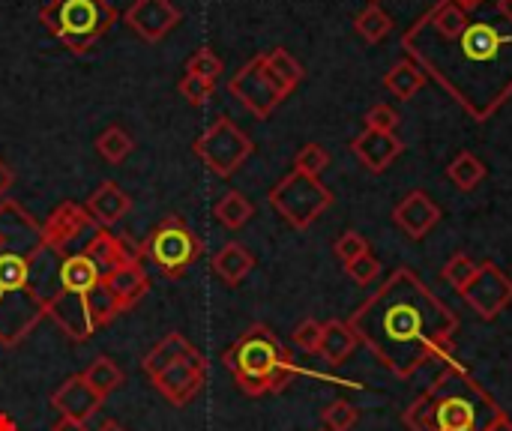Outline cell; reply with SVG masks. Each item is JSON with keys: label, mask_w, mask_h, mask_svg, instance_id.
<instances>
[{"label": "cell", "mask_w": 512, "mask_h": 431, "mask_svg": "<svg viewBox=\"0 0 512 431\" xmlns=\"http://www.w3.org/2000/svg\"><path fill=\"white\" fill-rule=\"evenodd\" d=\"M60 255L42 237V222H36L18 201H0V348H15L30 336L42 318H48V303L63 291Z\"/></svg>", "instance_id": "cell-3"}, {"label": "cell", "mask_w": 512, "mask_h": 431, "mask_svg": "<svg viewBox=\"0 0 512 431\" xmlns=\"http://www.w3.org/2000/svg\"><path fill=\"white\" fill-rule=\"evenodd\" d=\"M363 255H369V240L360 234V231H345L339 240H336V258L348 267V264H354L357 258H363Z\"/></svg>", "instance_id": "cell-37"}, {"label": "cell", "mask_w": 512, "mask_h": 431, "mask_svg": "<svg viewBox=\"0 0 512 431\" xmlns=\"http://www.w3.org/2000/svg\"><path fill=\"white\" fill-rule=\"evenodd\" d=\"M84 210L93 216V222H96L99 228H111V225H117V222L132 210V198H129V192H123L114 180H102V183L90 192V198L84 201Z\"/></svg>", "instance_id": "cell-20"}, {"label": "cell", "mask_w": 512, "mask_h": 431, "mask_svg": "<svg viewBox=\"0 0 512 431\" xmlns=\"http://www.w3.org/2000/svg\"><path fill=\"white\" fill-rule=\"evenodd\" d=\"M447 174H450V180L462 189V192H471V189H477L480 183H483V177H486V165L474 156V153H459L453 162H450V168H447Z\"/></svg>", "instance_id": "cell-30"}, {"label": "cell", "mask_w": 512, "mask_h": 431, "mask_svg": "<svg viewBox=\"0 0 512 431\" xmlns=\"http://www.w3.org/2000/svg\"><path fill=\"white\" fill-rule=\"evenodd\" d=\"M402 48L477 123L512 96V21H471L453 0H438L414 21Z\"/></svg>", "instance_id": "cell-1"}, {"label": "cell", "mask_w": 512, "mask_h": 431, "mask_svg": "<svg viewBox=\"0 0 512 431\" xmlns=\"http://www.w3.org/2000/svg\"><path fill=\"white\" fill-rule=\"evenodd\" d=\"M225 369L231 372L234 384L246 396H267V393H282L291 387L297 378V363L294 354L279 342V336L264 327L252 324L225 354H222Z\"/></svg>", "instance_id": "cell-5"}, {"label": "cell", "mask_w": 512, "mask_h": 431, "mask_svg": "<svg viewBox=\"0 0 512 431\" xmlns=\"http://www.w3.org/2000/svg\"><path fill=\"white\" fill-rule=\"evenodd\" d=\"M186 72L189 75H198V78H204L207 84H213L216 87V81H219V75L225 72V63H222V57L213 51V48H198L189 60H186Z\"/></svg>", "instance_id": "cell-33"}, {"label": "cell", "mask_w": 512, "mask_h": 431, "mask_svg": "<svg viewBox=\"0 0 512 431\" xmlns=\"http://www.w3.org/2000/svg\"><path fill=\"white\" fill-rule=\"evenodd\" d=\"M357 159L372 171V174H381L387 171L396 156L402 153V141L396 138V132H375V129H366L360 132L354 141H351Z\"/></svg>", "instance_id": "cell-19"}, {"label": "cell", "mask_w": 512, "mask_h": 431, "mask_svg": "<svg viewBox=\"0 0 512 431\" xmlns=\"http://www.w3.org/2000/svg\"><path fill=\"white\" fill-rule=\"evenodd\" d=\"M102 285L111 291V297L120 303V309H123V312L135 309V306L144 300V294L150 291V279H147V273H144V267H141V264H123V267H114L111 273H105V276H102Z\"/></svg>", "instance_id": "cell-21"}, {"label": "cell", "mask_w": 512, "mask_h": 431, "mask_svg": "<svg viewBox=\"0 0 512 431\" xmlns=\"http://www.w3.org/2000/svg\"><path fill=\"white\" fill-rule=\"evenodd\" d=\"M153 387L159 390L162 399H168L174 408H186L195 402V396L204 390L207 381V360L201 351H189L186 357H180L177 363H171L165 372H159L156 378H150Z\"/></svg>", "instance_id": "cell-12"}, {"label": "cell", "mask_w": 512, "mask_h": 431, "mask_svg": "<svg viewBox=\"0 0 512 431\" xmlns=\"http://www.w3.org/2000/svg\"><path fill=\"white\" fill-rule=\"evenodd\" d=\"M213 216H216L219 225H225L228 231H240V228L255 216V204H252L243 192L231 189V192H225V195L216 201Z\"/></svg>", "instance_id": "cell-26"}, {"label": "cell", "mask_w": 512, "mask_h": 431, "mask_svg": "<svg viewBox=\"0 0 512 431\" xmlns=\"http://www.w3.org/2000/svg\"><path fill=\"white\" fill-rule=\"evenodd\" d=\"M453 3H456L459 9H465V12H477L486 0H453Z\"/></svg>", "instance_id": "cell-45"}, {"label": "cell", "mask_w": 512, "mask_h": 431, "mask_svg": "<svg viewBox=\"0 0 512 431\" xmlns=\"http://www.w3.org/2000/svg\"><path fill=\"white\" fill-rule=\"evenodd\" d=\"M501 408L456 363L444 360L429 390L405 411L408 431H483Z\"/></svg>", "instance_id": "cell-4"}, {"label": "cell", "mask_w": 512, "mask_h": 431, "mask_svg": "<svg viewBox=\"0 0 512 431\" xmlns=\"http://www.w3.org/2000/svg\"><path fill=\"white\" fill-rule=\"evenodd\" d=\"M354 27H357V33L366 39V42H381L387 33H390V27H393V18L378 6V3H369L360 15H357V21H354Z\"/></svg>", "instance_id": "cell-31"}, {"label": "cell", "mask_w": 512, "mask_h": 431, "mask_svg": "<svg viewBox=\"0 0 512 431\" xmlns=\"http://www.w3.org/2000/svg\"><path fill=\"white\" fill-rule=\"evenodd\" d=\"M357 345H360V342H357L354 330H351L345 321H327V324H324V333H321V348H318V354H321L330 366H342V363L354 354Z\"/></svg>", "instance_id": "cell-23"}, {"label": "cell", "mask_w": 512, "mask_h": 431, "mask_svg": "<svg viewBox=\"0 0 512 431\" xmlns=\"http://www.w3.org/2000/svg\"><path fill=\"white\" fill-rule=\"evenodd\" d=\"M12 186H15V171L0 159V201L9 195V189H12Z\"/></svg>", "instance_id": "cell-42"}, {"label": "cell", "mask_w": 512, "mask_h": 431, "mask_svg": "<svg viewBox=\"0 0 512 431\" xmlns=\"http://www.w3.org/2000/svg\"><path fill=\"white\" fill-rule=\"evenodd\" d=\"M321 333H324V324H318V321L306 318L303 324H297V330L291 333V339H294V345H297L300 351H306V354H318V348H321Z\"/></svg>", "instance_id": "cell-39"}, {"label": "cell", "mask_w": 512, "mask_h": 431, "mask_svg": "<svg viewBox=\"0 0 512 431\" xmlns=\"http://www.w3.org/2000/svg\"><path fill=\"white\" fill-rule=\"evenodd\" d=\"M192 351V345H189V339L183 336V333H168L165 339H159L150 351H147V357L141 360V369L147 372V378H156L159 372H165L171 363H177L180 357H186Z\"/></svg>", "instance_id": "cell-24"}, {"label": "cell", "mask_w": 512, "mask_h": 431, "mask_svg": "<svg viewBox=\"0 0 512 431\" xmlns=\"http://www.w3.org/2000/svg\"><path fill=\"white\" fill-rule=\"evenodd\" d=\"M393 219H396V225H399L408 237L423 240V237L441 222V210H438V204H435L426 192L414 189V192H408V195L396 204Z\"/></svg>", "instance_id": "cell-18"}, {"label": "cell", "mask_w": 512, "mask_h": 431, "mask_svg": "<svg viewBox=\"0 0 512 431\" xmlns=\"http://www.w3.org/2000/svg\"><path fill=\"white\" fill-rule=\"evenodd\" d=\"M81 375H84V381H87V384H90L102 399H108V396H111L114 390H120V384L126 381L123 369H120L108 354L96 357V360H93Z\"/></svg>", "instance_id": "cell-27"}, {"label": "cell", "mask_w": 512, "mask_h": 431, "mask_svg": "<svg viewBox=\"0 0 512 431\" xmlns=\"http://www.w3.org/2000/svg\"><path fill=\"white\" fill-rule=\"evenodd\" d=\"M141 246L144 258H150L165 279H183L186 270L204 255V240L177 213H168Z\"/></svg>", "instance_id": "cell-7"}, {"label": "cell", "mask_w": 512, "mask_h": 431, "mask_svg": "<svg viewBox=\"0 0 512 431\" xmlns=\"http://www.w3.org/2000/svg\"><path fill=\"white\" fill-rule=\"evenodd\" d=\"M135 150V141L132 135L123 129V126H108L99 138H96V153L111 162V165H120L129 153Z\"/></svg>", "instance_id": "cell-29"}, {"label": "cell", "mask_w": 512, "mask_h": 431, "mask_svg": "<svg viewBox=\"0 0 512 431\" xmlns=\"http://www.w3.org/2000/svg\"><path fill=\"white\" fill-rule=\"evenodd\" d=\"M228 90L231 96L246 105L258 120H267L288 96H291V87H285L276 72L267 66L264 54L252 57L246 66H240V72H234V78L228 81Z\"/></svg>", "instance_id": "cell-10"}, {"label": "cell", "mask_w": 512, "mask_h": 431, "mask_svg": "<svg viewBox=\"0 0 512 431\" xmlns=\"http://www.w3.org/2000/svg\"><path fill=\"white\" fill-rule=\"evenodd\" d=\"M210 267H213V273H216L225 285L237 288V285L255 270V255H252L243 243H225V246L213 255Z\"/></svg>", "instance_id": "cell-22"}, {"label": "cell", "mask_w": 512, "mask_h": 431, "mask_svg": "<svg viewBox=\"0 0 512 431\" xmlns=\"http://www.w3.org/2000/svg\"><path fill=\"white\" fill-rule=\"evenodd\" d=\"M39 21L72 54H90L114 27L117 12L108 0H48Z\"/></svg>", "instance_id": "cell-6"}, {"label": "cell", "mask_w": 512, "mask_h": 431, "mask_svg": "<svg viewBox=\"0 0 512 431\" xmlns=\"http://www.w3.org/2000/svg\"><path fill=\"white\" fill-rule=\"evenodd\" d=\"M483 431H512V420L504 414V411H498V414L483 426Z\"/></svg>", "instance_id": "cell-43"}, {"label": "cell", "mask_w": 512, "mask_h": 431, "mask_svg": "<svg viewBox=\"0 0 512 431\" xmlns=\"http://www.w3.org/2000/svg\"><path fill=\"white\" fill-rule=\"evenodd\" d=\"M81 255H87L99 273H111L114 267H123V264H141L144 261V246L135 243L129 234H111L108 228H96L93 237L84 243Z\"/></svg>", "instance_id": "cell-14"}, {"label": "cell", "mask_w": 512, "mask_h": 431, "mask_svg": "<svg viewBox=\"0 0 512 431\" xmlns=\"http://www.w3.org/2000/svg\"><path fill=\"white\" fill-rule=\"evenodd\" d=\"M51 431H90L87 429V423H81V420H69V417H60L54 426H51Z\"/></svg>", "instance_id": "cell-44"}, {"label": "cell", "mask_w": 512, "mask_h": 431, "mask_svg": "<svg viewBox=\"0 0 512 431\" xmlns=\"http://www.w3.org/2000/svg\"><path fill=\"white\" fill-rule=\"evenodd\" d=\"M102 402H105V399L84 381V375L66 378V381L51 393V408H54L60 417L81 420V423H87V420L102 408Z\"/></svg>", "instance_id": "cell-17"}, {"label": "cell", "mask_w": 512, "mask_h": 431, "mask_svg": "<svg viewBox=\"0 0 512 431\" xmlns=\"http://www.w3.org/2000/svg\"><path fill=\"white\" fill-rule=\"evenodd\" d=\"M345 270H348V276H351L357 285H372V282L378 279V273H381V264H378V258L369 252V255L357 258L354 264H348Z\"/></svg>", "instance_id": "cell-40"}, {"label": "cell", "mask_w": 512, "mask_h": 431, "mask_svg": "<svg viewBox=\"0 0 512 431\" xmlns=\"http://www.w3.org/2000/svg\"><path fill=\"white\" fill-rule=\"evenodd\" d=\"M48 318L78 345L90 342L93 333L99 330L90 306H87V297L84 294H75V291H60L51 303H48Z\"/></svg>", "instance_id": "cell-16"}, {"label": "cell", "mask_w": 512, "mask_h": 431, "mask_svg": "<svg viewBox=\"0 0 512 431\" xmlns=\"http://www.w3.org/2000/svg\"><path fill=\"white\" fill-rule=\"evenodd\" d=\"M330 165V153L321 144H306L297 156H294V171H303L309 177H318L324 168Z\"/></svg>", "instance_id": "cell-36"}, {"label": "cell", "mask_w": 512, "mask_h": 431, "mask_svg": "<svg viewBox=\"0 0 512 431\" xmlns=\"http://www.w3.org/2000/svg\"><path fill=\"white\" fill-rule=\"evenodd\" d=\"M264 60H267V66L276 72V78L285 84V87H297L300 81H303V66L297 63V57L291 54V51H285V48H273V51H267L264 54Z\"/></svg>", "instance_id": "cell-32"}, {"label": "cell", "mask_w": 512, "mask_h": 431, "mask_svg": "<svg viewBox=\"0 0 512 431\" xmlns=\"http://www.w3.org/2000/svg\"><path fill=\"white\" fill-rule=\"evenodd\" d=\"M99 225L93 222V216L84 210V204L75 201H63L57 204L48 219L42 222V237L48 240V246H54L60 255H78L84 249V243L93 237Z\"/></svg>", "instance_id": "cell-11"}, {"label": "cell", "mask_w": 512, "mask_h": 431, "mask_svg": "<svg viewBox=\"0 0 512 431\" xmlns=\"http://www.w3.org/2000/svg\"><path fill=\"white\" fill-rule=\"evenodd\" d=\"M177 90H180V96L192 105V108H201L210 96H213V84H207L204 78H198V75H183L180 78V84H177Z\"/></svg>", "instance_id": "cell-38"}, {"label": "cell", "mask_w": 512, "mask_h": 431, "mask_svg": "<svg viewBox=\"0 0 512 431\" xmlns=\"http://www.w3.org/2000/svg\"><path fill=\"white\" fill-rule=\"evenodd\" d=\"M0 431H18L15 429V423H12V417L0 414Z\"/></svg>", "instance_id": "cell-48"}, {"label": "cell", "mask_w": 512, "mask_h": 431, "mask_svg": "<svg viewBox=\"0 0 512 431\" xmlns=\"http://www.w3.org/2000/svg\"><path fill=\"white\" fill-rule=\"evenodd\" d=\"M459 294L483 321H492L512 303V279L498 264L486 261L477 267V276Z\"/></svg>", "instance_id": "cell-13"}, {"label": "cell", "mask_w": 512, "mask_h": 431, "mask_svg": "<svg viewBox=\"0 0 512 431\" xmlns=\"http://www.w3.org/2000/svg\"><path fill=\"white\" fill-rule=\"evenodd\" d=\"M348 327L384 369L414 378L423 366L450 360L459 318L414 270L399 267L351 315Z\"/></svg>", "instance_id": "cell-2"}, {"label": "cell", "mask_w": 512, "mask_h": 431, "mask_svg": "<svg viewBox=\"0 0 512 431\" xmlns=\"http://www.w3.org/2000/svg\"><path fill=\"white\" fill-rule=\"evenodd\" d=\"M399 126V114L390 108V105H375L369 108L366 114V129H375V132H396Z\"/></svg>", "instance_id": "cell-41"}, {"label": "cell", "mask_w": 512, "mask_h": 431, "mask_svg": "<svg viewBox=\"0 0 512 431\" xmlns=\"http://www.w3.org/2000/svg\"><path fill=\"white\" fill-rule=\"evenodd\" d=\"M498 12H501V18L512 21V0H498Z\"/></svg>", "instance_id": "cell-46"}, {"label": "cell", "mask_w": 512, "mask_h": 431, "mask_svg": "<svg viewBox=\"0 0 512 431\" xmlns=\"http://www.w3.org/2000/svg\"><path fill=\"white\" fill-rule=\"evenodd\" d=\"M372 3H378V0H372Z\"/></svg>", "instance_id": "cell-49"}, {"label": "cell", "mask_w": 512, "mask_h": 431, "mask_svg": "<svg viewBox=\"0 0 512 431\" xmlns=\"http://www.w3.org/2000/svg\"><path fill=\"white\" fill-rule=\"evenodd\" d=\"M183 12L171 0H132V6L123 12V21L144 39V42H159L165 39L177 24Z\"/></svg>", "instance_id": "cell-15"}, {"label": "cell", "mask_w": 512, "mask_h": 431, "mask_svg": "<svg viewBox=\"0 0 512 431\" xmlns=\"http://www.w3.org/2000/svg\"><path fill=\"white\" fill-rule=\"evenodd\" d=\"M198 159L207 165L210 174L216 177H231L243 168V162L252 156L255 144L252 138L231 120V117H216L192 144Z\"/></svg>", "instance_id": "cell-9"}, {"label": "cell", "mask_w": 512, "mask_h": 431, "mask_svg": "<svg viewBox=\"0 0 512 431\" xmlns=\"http://www.w3.org/2000/svg\"><path fill=\"white\" fill-rule=\"evenodd\" d=\"M96 431H126V429H123V426H120L117 420H105V423H102V426H99Z\"/></svg>", "instance_id": "cell-47"}, {"label": "cell", "mask_w": 512, "mask_h": 431, "mask_svg": "<svg viewBox=\"0 0 512 431\" xmlns=\"http://www.w3.org/2000/svg\"><path fill=\"white\" fill-rule=\"evenodd\" d=\"M270 207L297 231H306L312 228L324 210L333 207V192L318 180V177H309L303 171H291L285 174L273 189H270Z\"/></svg>", "instance_id": "cell-8"}, {"label": "cell", "mask_w": 512, "mask_h": 431, "mask_svg": "<svg viewBox=\"0 0 512 431\" xmlns=\"http://www.w3.org/2000/svg\"><path fill=\"white\" fill-rule=\"evenodd\" d=\"M477 267H480V264L471 261L468 255H453V258L444 264V273H441V276H444L447 285H453L456 291H462V288L477 276Z\"/></svg>", "instance_id": "cell-34"}, {"label": "cell", "mask_w": 512, "mask_h": 431, "mask_svg": "<svg viewBox=\"0 0 512 431\" xmlns=\"http://www.w3.org/2000/svg\"><path fill=\"white\" fill-rule=\"evenodd\" d=\"M321 417H324V426L330 431H351L360 414H357V408H354L348 399H336L333 405L324 408Z\"/></svg>", "instance_id": "cell-35"}, {"label": "cell", "mask_w": 512, "mask_h": 431, "mask_svg": "<svg viewBox=\"0 0 512 431\" xmlns=\"http://www.w3.org/2000/svg\"><path fill=\"white\" fill-rule=\"evenodd\" d=\"M102 282V273L99 267L87 258V255H69L60 267V288L63 291H75V294H84L90 291L93 285Z\"/></svg>", "instance_id": "cell-25"}, {"label": "cell", "mask_w": 512, "mask_h": 431, "mask_svg": "<svg viewBox=\"0 0 512 431\" xmlns=\"http://www.w3.org/2000/svg\"><path fill=\"white\" fill-rule=\"evenodd\" d=\"M384 84H387V90L396 93L399 99H414L417 90L426 84V72H423L414 60H402V63L390 66Z\"/></svg>", "instance_id": "cell-28"}]
</instances>
